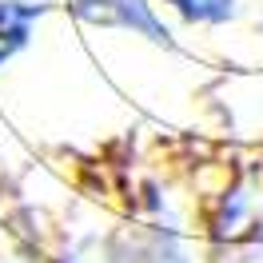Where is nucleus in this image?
<instances>
[{
	"mask_svg": "<svg viewBox=\"0 0 263 263\" xmlns=\"http://www.w3.org/2000/svg\"><path fill=\"white\" fill-rule=\"evenodd\" d=\"M76 12H80L84 20L116 24V28H136V32H148L156 44H167V32L152 20L148 4H140V0H80Z\"/></svg>",
	"mask_w": 263,
	"mask_h": 263,
	"instance_id": "f257e3e1",
	"label": "nucleus"
},
{
	"mask_svg": "<svg viewBox=\"0 0 263 263\" xmlns=\"http://www.w3.org/2000/svg\"><path fill=\"white\" fill-rule=\"evenodd\" d=\"M44 8L40 4H20V0H0V64L12 60L24 44H28V32H32V20L40 16Z\"/></svg>",
	"mask_w": 263,
	"mask_h": 263,
	"instance_id": "f03ea898",
	"label": "nucleus"
},
{
	"mask_svg": "<svg viewBox=\"0 0 263 263\" xmlns=\"http://www.w3.org/2000/svg\"><path fill=\"white\" fill-rule=\"evenodd\" d=\"M180 4V12L183 16H192V20H228L235 8V0H176Z\"/></svg>",
	"mask_w": 263,
	"mask_h": 263,
	"instance_id": "7ed1b4c3",
	"label": "nucleus"
}]
</instances>
